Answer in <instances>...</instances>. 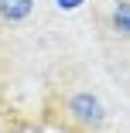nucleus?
<instances>
[{
  "label": "nucleus",
  "instance_id": "obj_1",
  "mask_svg": "<svg viewBox=\"0 0 130 133\" xmlns=\"http://www.w3.org/2000/svg\"><path fill=\"white\" fill-rule=\"evenodd\" d=\"M65 109H69V116H72L75 123H82V126H99L103 119H106V109H103V102H99L92 92H75V96H69Z\"/></svg>",
  "mask_w": 130,
  "mask_h": 133
},
{
  "label": "nucleus",
  "instance_id": "obj_2",
  "mask_svg": "<svg viewBox=\"0 0 130 133\" xmlns=\"http://www.w3.org/2000/svg\"><path fill=\"white\" fill-rule=\"evenodd\" d=\"M31 10H34V0H0V17L10 24L31 17Z\"/></svg>",
  "mask_w": 130,
  "mask_h": 133
},
{
  "label": "nucleus",
  "instance_id": "obj_3",
  "mask_svg": "<svg viewBox=\"0 0 130 133\" xmlns=\"http://www.w3.org/2000/svg\"><path fill=\"white\" fill-rule=\"evenodd\" d=\"M113 28L120 34L130 38V0H120V4H113Z\"/></svg>",
  "mask_w": 130,
  "mask_h": 133
},
{
  "label": "nucleus",
  "instance_id": "obj_4",
  "mask_svg": "<svg viewBox=\"0 0 130 133\" xmlns=\"http://www.w3.org/2000/svg\"><path fill=\"white\" fill-rule=\"evenodd\" d=\"M55 4H58L62 10H75V7H79V4H82V0H55Z\"/></svg>",
  "mask_w": 130,
  "mask_h": 133
}]
</instances>
